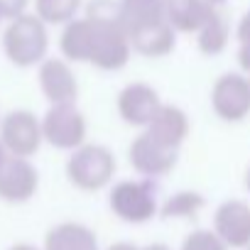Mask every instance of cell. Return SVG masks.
Segmentation results:
<instances>
[{"label": "cell", "mask_w": 250, "mask_h": 250, "mask_svg": "<svg viewBox=\"0 0 250 250\" xmlns=\"http://www.w3.org/2000/svg\"><path fill=\"white\" fill-rule=\"evenodd\" d=\"M213 5L206 0H169L167 3V22L179 35H196L206 20L213 15Z\"/></svg>", "instance_id": "obj_17"}, {"label": "cell", "mask_w": 250, "mask_h": 250, "mask_svg": "<svg viewBox=\"0 0 250 250\" xmlns=\"http://www.w3.org/2000/svg\"><path fill=\"white\" fill-rule=\"evenodd\" d=\"M179 250H228V245L213 233V228H196L182 240Z\"/></svg>", "instance_id": "obj_22"}, {"label": "cell", "mask_w": 250, "mask_h": 250, "mask_svg": "<svg viewBox=\"0 0 250 250\" xmlns=\"http://www.w3.org/2000/svg\"><path fill=\"white\" fill-rule=\"evenodd\" d=\"M42 120V138L54 150L74 152L86 145L88 123L76 105H49Z\"/></svg>", "instance_id": "obj_5"}, {"label": "cell", "mask_w": 250, "mask_h": 250, "mask_svg": "<svg viewBox=\"0 0 250 250\" xmlns=\"http://www.w3.org/2000/svg\"><path fill=\"white\" fill-rule=\"evenodd\" d=\"M211 108L223 123H240L250 115V76L240 71L221 74L211 86Z\"/></svg>", "instance_id": "obj_7"}, {"label": "cell", "mask_w": 250, "mask_h": 250, "mask_svg": "<svg viewBox=\"0 0 250 250\" xmlns=\"http://www.w3.org/2000/svg\"><path fill=\"white\" fill-rule=\"evenodd\" d=\"M238 64L245 76H250V40L238 42Z\"/></svg>", "instance_id": "obj_24"}, {"label": "cell", "mask_w": 250, "mask_h": 250, "mask_svg": "<svg viewBox=\"0 0 250 250\" xmlns=\"http://www.w3.org/2000/svg\"><path fill=\"white\" fill-rule=\"evenodd\" d=\"M128 37H130L133 52L140 57H147V59H162V57L172 54L177 47V32L167 20L130 25Z\"/></svg>", "instance_id": "obj_13"}, {"label": "cell", "mask_w": 250, "mask_h": 250, "mask_svg": "<svg viewBox=\"0 0 250 250\" xmlns=\"http://www.w3.org/2000/svg\"><path fill=\"white\" fill-rule=\"evenodd\" d=\"M37 83L49 105H76L79 79L71 64L62 57H47L37 66Z\"/></svg>", "instance_id": "obj_8"}, {"label": "cell", "mask_w": 250, "mask_h": 250, "mask_svg": "<svg viewBox=\"0 0 250 250\" xmlns=\"http://www.w3.org/2000/svg\"><path fill=\"white\" fill-rule=\"evenodd\" d=\"M213 233L230 248L245 250L250 245V204L243 199H226L213 211Z\"/></svg>", "instance_id": "obj_11"}, {"label": "cell", "mask_w": 250, "mask_h": 250, "mask_svg": "<svg viewBox=\"0 0 250 250\" xmlns=\"http://www.w3.org/2000/svg\"><path fill=\"white\" fill-rule=\"evenodd\" d=\"M91 42H93V30L86 15H79L69 25L62 27L59 35V52L62 59L69 64H88L91 59Z\"/></svg>", "instance_id": "obj_16"}, {"label": "cell", "mask_w": 250, "mask_h": 250, "mask_svg": "<svg viewBox=\"0 0 250 250\" xmlns=\"http://www.w3.org/2000/svg\"><path fill=\"white\" fill-rule=\"evenodd\" d=\"M108 206L123 223L143 226L160 216L157 189L150 179H120L108 191Z\"/></svg>", "instance_id": "obj_3"}, {"label": "cell", "mask_w": 250, "mask_h": 250, "mask_svg": "<svg viewBox=\"0 0 250 250\" xmlns=\"http://www.w3.org/2000/svg\"><path fill=\"white\" fill-rule=\"evenodd\" d=\"M0 143L10 157L30 160L42 147V120L25 108L10 110L0 118Z\"/></svg>", "instance_id": "obj_6"}, {"label": "cell", "mask_w": 250, "mask_h": 250, "mask_svg": "<svg viewBox=\"0 0 250 250\" xmlns=\"http://www.w3.org/2000/svg\"><path fill=\"white\" fill-rule=\"evenodd\" d=\"M206 3H208V5H213V8H221V5L226 3V0H206Z\"/></svg>", "instance_id": "obj_30"}, {"label": "cell", "mask_w": 250, "mask_h": 250, "mask_svg": "<svg viewBox=\"0 0 250 250\" xmlns=\"http://www.w3.org/2000/svg\"><path fill=\"white\" fill-rule=\"evenodd\" d=\"M125 25H143L155 20H167V3L165 0H118Z\"/></svg>", "instance_id": "obj_20"}, {"label": "cell", "mask_w": 250, "mask_h": 250, "mask_svg": "<svg viewBox=\"0 0 250 250\" xmlns=\"http://www.w3.org/2000/svg\"><path fill=\"white\" fill-rule=\"evenodd\" d=\"M83 15L93 30L88 64L101 71H120L123 66H128L133 47L118 0H91Z\"/></svg>", "instance_id": "obj_1"}, {"label": "cell", "mask_w": 250, "mask_h": 250, "mask_svg": "<svg viewBox=\"0 0 250 250\" xmlns=\"http://www.w3.org/2000/svg\"><path fill=\"white\" fill-rule=\"evenodd\" d=\"M105 250H140V245H135V243H130V240H118V243L108 245Z\"/></svg>", "instance_id": "obj_25"}, {"label": "cell", "mask_w": 250, "mask_h": 250, "mask_svg": "<svg viewBox=\"0 0 250 250\" xmlns=\"http://www.w3.org/2000/svg\"><path fill=\"white\" fill-rule=\"evenodd\" d=\"M140 250H172V245H167V243H147Z\"/></svg>", "instance_id": "obj_26"}, {"label": "cell", "mask_w": 250, "mask_h": 250, "mask_svg": "<svg viewBox=\"0 0 250 250\" xmlns=\"http://www.w3.org/2000/svg\"><path fill=\"white\" fill-rule=\"evenodd\" d=\"M3 20H5V18H3V15H0V25H3Z\"/></svg>", "instance_id": "obj_31"}, {"label": "cell", "mask_w": 250, "mask_h": 250, "mask_svg": "<svg viewBox=\"0 0 250 250\" xmlns=\"http://www.w3.org/2000/svg\"><path fill=\"white\" fill-rule=\"evenodd\" d=\"M83 8V0H35V15L49 27V25H69L79 18Z\"/></svg>", "instance_id": "obj_19"}, {"label": "cell", "mask_w": 250, "mask_h": 250, "mask_svg": "<svg viewBox=\"0 0 250 250\" xmlns=\"http://www.w3.org/2000/svg\"><path fill=\"white\" fill-rule=\"evenodd\" d=\"M189 130H191L189 115L174 103H162L157 115L152 118V123L145 128V133L152 140H157L160 145H165L169 150H179L184 145V140L189 138Z\"/></svg>", "instance_id": "obj_14"}, {"label": "cell", "mask_w": 250, "mask_h": 250, "mask_svg": "<svg viewBox=\"0 0 250 250\" xmlns=\"http://www.w3.org/2000/svg\"><path fill=\"white\" fill-rule=\"evenodd\" d=\"M245 189H248V194H250V165H248V169H245Z\"/></svg>", "instance_id": "obj_29"}, {"label": "cell", "mask_w": 250, "mask_h": 250, "mask_svg": "<svg viewBox=\"0 0 250 250\" xmlns=\"http://www.w3.org/2000/svg\"><path fill=\"white\" fill-rule=\"evenodd\" d=\"M115 174V157L105 145L86 143L79 150H74L66 160V179L79 191H101L110 187Z\"/></svg>", "instance_id": "obj_4"}, {"label": "cell", "mask_w": 250, "mask_h": 250, "mask_svg": "<svg viewBox=\"0 0 250 250\" xmlns=\"http://www.w3.org/2000/svg\"><path fill=\"white\" fill-rule=\"evenodd\" d=\"M10 160V155H8V150L3 147V143H0V169H3L5 167V162Z\"/></svg>", "instance_id": "obj_28"}, {"label": "cell", "mask_w": 250, "mask_h": 250, "mask_svg": "<svg viewBox=\"0 0 250 250\" xmlns=\"http://www.w3.org/2000/svg\"><path fill=\"white\" fill-rule=\"evenodd\" d=\"M206 206V199L199 191H177L165 204H160L162 218H194Z\"/></svg>", "instance_id": "obj_21"}, {"label": "cell", "mask_w": 250, "mask_h": 250, "mask_svg": "<svg viewBox=\"0 0 250 250\" xmlns=\"http://www.w3.org/2000/svg\"><path fill=\"white\" fill-rule=\"evenodd\" d=\"M27 5H30V0H0V15L10 22V20L25 15Z\"/></svg>", "instance_id": "obj_23"}, {"label": "cell", "mask_w": 250, "mask_h": 250, "mask_svg": "<svg viewBox=\"0 0 250 250\" xmlns=\"http://www.w3.org/2000/svg\"><path fill=\"white\" fill-rule=\"evenodd\" d=\"M160 105H162V98L157 88L145 81H133L128 86H123L115 98V110L120 120L133 125V128H147L152 118L157 115Z\"/></svg>", "instance_id": "obj_9"}, {"label": "cell", "mask_w": 250, "mask_h": 250, "mask_svg": "<svg viewBox=\"0 0 250 250\" xmlns=\"http://www.w3.org/2000/svg\"><path fill=\"white\" fill-rule=\"evenodd\" d=\"M3 52L20 69L40 66L49 54V27L35 13L10 20L3 30Z\"/></svg>", "instance_id": "obj_2"}, {"label": "cell", "mask_w": 250, "mask_h": 250, "mask_svg": "<svg viewBox=\"0 0 250 250\" xmlns=\"http://www.w3.org/2000/svg\"><path fill=\"white\" fill-rule=\"evenodd\" d=\"M128 160L133 165V169L143 177V179H160L167 177L179 160V150H169L165 145H160L157 140H152L147 133L138 135L130 147H128Z\"/></svg>", "instance_id": "obj_10"}, {"label": "cell", "mask_w": 250, "mask_h": 250, "mask_svg": "<svg viewBox=\"0 0 250 250\" xmlns=\"http://www.w3.org/2000/svg\"><path fill=\"white\" fill-rule=\"evenodd\" d=\"M245 250H250V245H248V248H245Z\"/></svg>", "instance_id": "obj_32"}, {"label": "cell", "mask_w": 250, "mask_h": 250, "mask_svg": "<svg viewBox=\"0 0 250 250\" xmlns=\"http://www.w3.org/2000/svg\"><path fill=\"white\" fill-rule=\"evenodd\" d=\"M42 250H101V243L96 230L86 223L62 221L47 230Z\"/></svg>", "instance_id": "obj_15"}, {"label": "cell", "mask_w": 250, "mask_h": 250, "mask_svg": "<svg viewBox=\"0 0 250 250\" xmlns=\"http://www.w3.org/2000/svg\"><path fill=\"white\" fill-rule=\"evenodd\" d=\"M8 250H42V248H37V245H32V243H15V245H10Z\"/></svg>", "instance_id": "obj_27"}, {"label": "cell", "mask_w": 250, "mask_h": 250, "mask_svg": "<svg viewBox=\"0 0 250 250\" xmlns=\"http://www.w3.org/2000/svg\"><path fill=\"white\" fill-rule=\"evenodd\" d=\"M165 3H169V0H165Z\"/></svg>", "instance_id": "obj_33"}, {"label": "cell", "mask_w": 250, "mask_h": 250, "mask_svg": "<svg viewBox=\"0 0 250 250\" xmlns=\"http://www.w3.org/2000/svg\"><path fill=\"white\" fill-rule=\"evenodd\" d=\"M194 37H196V47L204 57H218L226 52V47L230 42V22L221 13V8L213 10V15L206 20V25Z\"/></svg>", "instance_id": "obj_18"}, {"label": "cell", "mask_w": 250, "mask_h": 250, "mask_svg": "<svg viewBox=\"0 0 250 250\" xmlns=\"http://www.w3.org/2000/svg\"><path fill=\"white\" fill-rule=\"evenodd\" d=\"M40 189V172L30 160L10 157L0 169V199L8 204H25Z\"/></svg>", "instance_id": "obj_12"}]
</instances>
